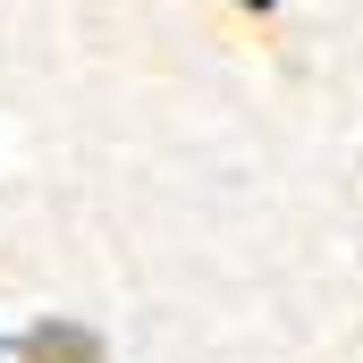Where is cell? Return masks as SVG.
<instances>
[{
  "label": "cell",
  "instance_id": "obj_1",
  "mask_svg": "<svg viewBox=\"0 0 363 363\" xmlns=\"http://www.w3.org/2000/svg\"><path fill=\"white\" fill-rule=\"evenodd\" d=\"M0 363H101V338L77 330V321H43V330H26V338H9Z\"/></svg>",
  "mask_w": 363,
  "mask_h": 363
}]
</instances>
